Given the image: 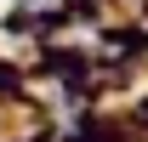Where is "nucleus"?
Instances as JSON below:
<instances>
[{"label":"nucleus","mask_w":148,"mask_h":142,"mask_svg":"<svg viewBox=\"0 0 148 142\" xmlns=\"http://www.w3.org/2000/svg\"><path fill=\"white\" fill-rule=\"evenodd\" d=\"M23 6H40V0H23Z\"/></svg>","instance_id":"f257e3e1"}]
</instances>
